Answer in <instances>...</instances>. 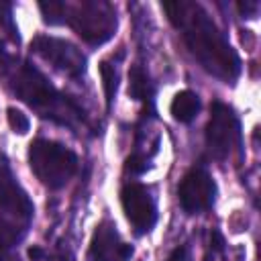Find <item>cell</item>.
<instances>
[{
    "instance_id": "cell-1",
    "label": "cell",
    "mask_w": 261,
    "mask_h": 261,
    "mask_svg": "<svg viewBox=\"0 0 261 261\" xmlns=\"http://www.w3.org/2000/svg\"><path fill=\"white\" fill-rule=\"evenodd\" d=\"M161 6L198 65L220 82L232 84L241 73V57L204 6L190 0L165 2Z\"/></svg>"
},
{
    "instance_id": "cell-2",
    "label": "cell",
    "mask_w": 261,
    "mask_h": 261,
    "mask_svg": "<svg viewBox=\"0 0 261 261\" xmlns=\"http://www.w3.org/2000/svg\"><path fill=\"white\" fill-rule=\"evenodd\" d=\"M0 80H4L16 98L31 106L41 118H47L59 126H67L73 133L90 126L86 110L73 98L57 90L35 65L12 57L0 73Z\"/></svg>"
},
{
    "instance_id": "cell-3",
    "label": "cell",
    "mask_w": 261,
    "mask_h": 261,
    "mask_svg": "<svg viewBox=\"0 0 261 261\" xmlns=\"http://www.w3.org/2000/svg\"><path fill=\"white\" fill-rule=\"evenodd\" d=\"M39 10L49 24L71 27L86 43L102 45L116 33V10L106 0H82V2H41Z\"/></svg>"
},
{
    "instance_id": "cell-4",
    "label": "cell",
    "mask_w": 261,
    "mask_h": 261,
    "mask_svg": "<svg viewBox=\"0 0 261 261\" xmlns=\"http://www.w3.org/2000/svg\"><path fill=\"white\" fill-rule=\"evenodd\" d=\"M29 165L45 188L59 190L75 175L80 159L63 143L35 139L29 145Z\"/></svg>"
},
{
    "instance_id": "cell-5",
    "label": "cell",
    "mask_w": 261,
    "mask_h": 261,
    "mask_svg": "<svg viewBox=\"0 0 261 261\" xmlns=\"http://www.w3.org/2000/svg\"><path fill=\"white\" fill-rule=\"evenodd\" d=\"M206 147L216 161L228 159L234 151L241 153V122L234 110L222 102H214L210 108V120L206 124Z\"/></svg>"
},
{
    "instance_id": "cell-6",
    "label": "cell",
    "mask_w": 261,
    "mask_h": 261,
    "mask_svg": "<svg viewBox=\"0 0 261 261\" xmlns=\"http://www.w3.org/2000/svg\"><path fill=\"white\" fill-rule=\"evenodd\" d=\"M31 51L39 55L43 61H47L55 71L80 82L86 75V55L82 49H77L73 43L59 39V37H49V35H39L31 41Z\"/></svg>"
},
{
    "instance_id": "cell-7",
    "label": "cell",
    "mask_w": 261,
    "mask_h": 261,
    "mask_svg": "<svg viewBox=\"0 0 261 261\" xmlns=\"http://www.w3.org/2000/svg\"><path fill=\"white\" fill-rule=\"evenodd\" d=\"M0 212H2L0 216L10 220L14 226H18L24 232L35 216V206L29 194L14 177L10 163L2 153H0Z\"/></svg>"
},
{
    "instance_id": "cell-8",
    "label": "cell",
    "mask_w": 261,
    "mask_h": 261,
    "mask_svg": "<svg viewBox=\"0 0 261 261\" xmlns=\"http://www.w3.org/2000/svg\"><path fill=\"white\" fill-rule=\"evenodd\" d=\"M120 204L137 234H147L157 224V200L153 190L141 181H128L120 190Z\"/></svg>"
},
{
    "instance_id": "cell-9",
    "label": "cell",
    "mask_w": 261,
    "mask_h": 261,
    "mask_svg": "<svg viewBox=\"0 0 261 261\" xmlns=\"http://www.w3.org/2000/svg\"><path fill=\"white\" fill-rule=\"evenodd\" d=\"M216 181L202 165H194L177 186L179 206L188 214H202L210 210L216 202Z\"/></svg>"
},
{
    "instance_id": "cell-10",
    "label": "cell",
    "mask_w": 261,
    "mask_h": 261,
    "mask_svg": "<svg viewBox=\"0 0 261 261\" xmlns=\"http://www.w3.org/2000/svg\"><path fill=\"white\" fill-rule=\"evenodd\" d=\"M133 247L126 245L116 226L110 220H104L96 226L90 241V259L92 261H130Z\"/></svg>"
},
{
    "instance_id": "cell-11",
    "label": "cell",
    "mask_w": 261,
    "mask_h": 261,
    "mask_svg": "<svg viewBox=\"0 0 261 261\" xmlns=\"http://www.w3.org/2000/svg\"><path fill=\"white\" fill-rule=\"evenodd\" d=\"M128 96L143 102L145 110L143 116H151L153 114V96H155V88L151 84L149 73L141 67V65H133L128 69Z\"/></svg>"
},
{
    "instance_id": "cell-12",
    "label": "cell",
    "mask_w": 261,
    "mask_h": 261,
    "mask_svg": "<svg viewBox=\"0 0 261 261\" xmlns=\"http://www.w3.org/2000/svg\"><path fill=\"white\" fill-rule=\"evenodd\" d=\"M200 106H202V104H200V98H198L196 92H192V90H181V92H177V94L173 96L169 110H171V116H173L177 122H192V120L198 116Z\"/></svg>"
},
{
    "instance_id": "cell-13",
    "label": "cell",
    "mask_w": 261,
    "mask_h": 261,
    "mask_svg": "<svg viewBox=\"0 0 261 261\" xmlns=\"http://www.w3.org/2000/svg\"><path fill=\"white\" fill-rule=\"evenodd\" d=\"M122 53H118V57L114 59H102L100 61V75H102V88H104V98H106V106L108 110L112 108V102L116 98V90H118V61H120Z\"/></svg>"
},
{
    "instance_id": "cell-14",
    "label": "cell",
    "mask_w": 261,
    "mask_h": 261,
    "mask_svg": "<svg viewBox=\"0 0 261 261\" xmlns=\"http://www.w3.org/2000/svg\"><path fill=\"white\" fill-rule=\"evenodd\" d=\"M24 237V230L14 226L10 220L0 216V261H18L14 259V247Z\"/></svg>"
},
{
    "instance_id": "cell-15",
    "label": "cell",
    "mask_w": 261,
    "mask_h": 261,
    "mask_svg": "<svg viewBox=\"0 0 261 261\" xmlns=\"http://www.w3.org/2000/svg\"><path fill=\"white\" fill-rule=\"evenodd\" d=\"M6 118H8V126H10L14 133H18V135H24V133L31 128L29 116H27L24 112L16 110L14 106H10V108L6 110Z\"/></svg>"
},
{
    "instance_id": "cell-16",
    "label": "cell",
    "mask_w": 261,
    "mask_h": 261,
    "mask_svg": "<svg viewBox=\"0 0 261 261\" xmlns=\"http://www.w3.org/2000/svg\"><path fill=\"white\" fill-rule=\"evenodd\" d=\"M10 14H12V6H10V4H0V22H2V27L8 31V35H10L14 41H18V31H16V27H14Z\"/></svg>"
},
{
    "instance_id": "cell-17",
    "label": "cell",
    "mask_w": 261,
    "mask_h": 261,
    "mask_svg": "<svg viewBox=\"0 0 261 261\" xmlns=\"http://www.w3.org/2000/svg\"><path fill=\"white\" fill-rule=\"evenodd\" d=\"M167 261H194L192 257V247L186 243V245H179L177 249H173V253L167 257Z\"/></svg>"
},
{
    "instance_id": "cell-18",
    "label": "cell",
    "mask_w": 261,
    "mask_h": 261,
    "mask_svg": "<svg viewBox=\"0 0 261 261\" xmlns=\"http://www.w3.org/2000/svg\"><path fill=\"white\" fill-rule=\"evenodd\" d=\"M257 8H259V2H257V0H253V2H245V4L241 2V4H239V10H241L243 14H249V12H251V18L257 14Z\"/></svg>"
},
{
    "instance_id": "cell-19",
    "label": "cell",
    "mask_w": 261,
    "mask_h": 261,
    "mask_svg": "<svg viewBox=\"0 0 261 261\" xmlns=\"http://www.w3.org/2000/svg\"><path fill=\"white\" fill-rule=\"evenodd\" d=\"M10 59H12V55L4 49V45H2V41H0V73L4 71V67L8 65V61H10Z\"/></svg>"
},
{
    "instance_id": "cell-20",
    "label": "cell",
    "mask_w": 261,
    "mask_h": 261,
    "mask_svg": "<svg viewBox=\"0 0 261 261\" xmlns=\"http://www.w3.org/2000/svg\"><path fill=\"white\" fill-rule=\"evenodd\" d=\"M51 261H73V259H71V255H69L67 251H57Z\"/></svg>"
},
{
    "instance_id": "cell-21",
    "label": "cell",
    "mask_w": 261,
    "mask_h": 261,
    "mask_svg": "<svg viewBox=\"0 0 261 261\" xmlns=\"http://www.w3.org/2000/svg\"><path fill=\"white\" fill-rule=\"evenodd\" d=\"M29 257H31L33 261H39V259L43 257V251H41L39 247H31V249H29Z\"/></svg>"
}]
</instances>
